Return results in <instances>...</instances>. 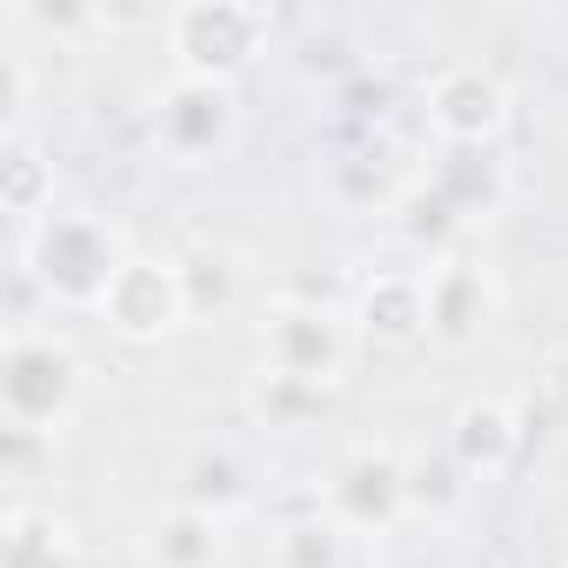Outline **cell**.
I'll list each match as a JSON object with an SVG mask.
<instances>
[{"label": "cell", "instance_id": "cell-1", "mask_svg": "<svg viewBox=\"0 0 568 568\" xmlns=\"http://www.w3.org/2000/svg\"><path fill=\"white\" fill-rule=\"evenodd\" d=\"M128 261H134V241L101 207H54L21 234V281L48 308H68V315H94Z\"/></svg>", "mask_w": 568, "mask_h": 568}, {"label": "cell", "instance_id": "cell-2", "mask_svg": "<svg viewBox=\"0 0 568 568\" xmlns=\"http://www.w3.org/2000/svg\"><path fill=\"white\" fill-rule=\"evenodd\" d=\"M81 408H88V362L74 355V342L14 322L0 342V422H8V435L54 448L81 422Z\"/></svg>", "mask_w": 568, "mask_h": 568}, {"label": "cell", "instance_id": "cell-3", "mask_svg": "<svg viewBox=\"0 0 568 568\" xmlns=\"http://www.w3.org/2000/svg\"><path fill=\"white\" fill-rule=\"evenodd\" d=\"M348 348H355V322L342 308H328V302H308V295H281L254 322V368L261 375H288V382H308V388H342Z\"/></svg>", "mask_w": 568, "mask_h": 568}, {"label": "cell", "instance_id": "cell-4", "mask_svg": "<svg viewBox=\"0 0 568 568\" xmlns=\"http://www.w3.org/2000/svg\"><path fill=\"white\" fill-rule=\"evenodd\" d=\"M267 8H247V0H194V8L161 14L168 34V68L187 81H241L261 54H267Z\"/></svg>", "mask_w": 568, "mask_h": 568}, {"label": "cell", "instance_id": "cell-5", "mask_svg": "<svg viewBox=\"0 0 568 568\" xmlns=\"http://www.w3.org/2000/svg\"><path fill=\"white\" fill-rule=\"evenodd\" d=\"M148 141L168 168L181 174H201V168H221L241 141V94L227 81H187V74H168V88L154 94L148 108Z\"/></svg>", "mask_w": 568, "mask_h": 568}, {"label": "cell", "instance_id": "cell-6", "mask_svg": "<svg viewBox=\"0 0 568 568\" xmlns=\"http://www.w3.org/2000/svg\"><path fill=\"white\" fill-rule=\"evenodd\" d=\"M315 508L348 541H382V535H395L415 515V501H408V462L388 442H362V448H348L322 475V501Z\"/></svg>", "mask_w": 568, "mask_h": 568}, {"label": "cell", "instance_id": "cell-7", "mask_svg": "<svg viewBox=\"0 0 568 568\" xmlns=\"http://www.w3.org/2000/svg\"><path fill=\"white\" fill-rule=\"evenodd\" d=\"M94 322H101L114 342H128V348H161V342H174V335L194 322V315H187L181 261L134 247V261L114 274V288H108V302L94 308Z\"/></svg>", "mask_w": 568, "mask_h": 568}, {"label": "cell", "instance_id": "cell-8", "mask_svg": "<svg viewBox=\"0 0 568 568\" xmlns=\"http://www.w3.org/2000/svg\"><path fill=\"white\" fill-rule=\"evenodd\" d=\"M422 302H428V348H442V355L481 348L501 315L495 274L462 247H442L435 261H422Z\"/></svg>", "mask_w": 568, "mask_h": 568}, {"label": "cell", "instance_id": "cell-9", "mask_svg": "<svg viewBox=\"0 0 568 568\" xmlns=\"http://www.w3.org/2000/svg\"><path fill=\"white\" fill-rule=\"evenodd\" d=\"M422 114H428V134L448 154H488L508 134V88L481 61H448V68L428 74Z\"/></svg>", "mask_w": 568, "mask_h": 568}, {"label": "cell", "instance_id": "cell-10", "mask_svg": "<svg viewBox=\"0 0 568 568\" xmlns=\"http://www.w3.org/2000/svg\"><path fill=\"white\" fill-rule=\"evenodd\" d=\"M521 448H528V428H521V415L501 395H475V402H462L448 415V462L462 468L468 488L475 481H501L521 462Z\"/></svg>", "mask_w": 568, "mask_h": 568}, {"label": "cell", "instance_id": "cell-11", "mask_svg": "<svg viewBox=\"0 0 568 568\" xmlns=\"http://www.w3.org/2000/svg\"><path fill=\"white\" fill-rule=\"evenodd\" d=\"M355 335L375 348H422L428 342V302H422V267H382L355 295Z\"/></svg>", "mask_w": 568, "mask_h": 568}, {"label": "cell", "instance_id": "cell-12", "mask_svg": "<svg viewBox=\"0 0 568 568\" xmlns=\"http://www.w3.org/2000/svg\"><path fill=\"white\" fill-rule=\"evenodd\" d=\"M141 561L148 568H227V515L168 501L141 528Z\"/></svg>", "mask_w": 568, "mask_h": 568}, {"label": "cell", "instance_id": "cell-13", "mask_svg": "<svg viewBox=\"0 0 568 568\" xmlns=\"http://www.w3.org/2000/svg\"><path fill=\"white\" fill-rule=\"evenodd\" d=\"M0 568H81L74 528L54 508L14 501L8 521H0Z\"/></svg>", "mask_w": 568, "mask_h": 568}, {"label": "cell", "instance_id": "cell-14", "mask_svg": "<svg viewBox=\"0 0 568 568\" xmlns=\"http://www.w3.org/2000/svg\"><path fill=\"white\" fill-rule=\"evenodd\" d=\"M247 422L267 428V435H315L328 422V402L335 388H308V382H288V375H247Z\"/></svg>", "mask_w": 568, "mask_h": 568}, {"label": "cell", "instance_id": "cell-15", "mask_svg": "<svg viewBox=\"0 0 568 568\" xmlns=\"http://www.w3.org/2000/svg\"><path fill=\"white\" fill-rule=\"evenodd\" d=\"M0 201L21 227L54 214V161L34 141H8V161H0Z\"/></svg>", "mask_w": 568, "mask_h": 568}, {"label": "cell", "instance_id": "cell-16", "mask_svg": "<svg viewBox=\"0 0 568 568\" xmlns=\"http://www.w3.org/2000/svg\"><path fill=\"white\" fill-rule=\"evenodd\" d=\"M274 568H355L348 561V535L315 508L274 528Z\"/></svg>", "mask_w": 568, "mask_h": 568}, {"label": "cell", "instance_id": "cell-17", "mask_svg": "<svg viewBox=\"0 0 568 568\" xmlns=\"http://www.w3.org/2000/svg\"><path fill=\"white\" fill-rule=\"evenodd\" d=\"M435 194L462 214V221H481L495 201H501V168L488 154H448L442 148V168H435Z\"/></svg>", "mask_w": 568, "mask_h": 568}, {"label": "cell", "instance_id": "cell-18", "mask_svg": "<svg viewBox=\"0 0 568 568\" xmlns=\"http://www.w3.org/2000/svg\"><path fill=\"white\" fill-rule=\"evenodd\" d=\"M14 28V21H8ZM0 74H8V101H0V134L28 141V114H34V48L21 41V28L0 41Z\"/></svg>", "mask_w": 568, "mask_h": 568}, {"label": "cell", "instance_id": "cell-19", "mask_svg": "<svg viewBox=\"0 0 568 568\" xmlns=\"http://www.w3.org/2000/svg\"><path fill=\"white\" fill-rule=\"evenodd\" d=\"M181 281H187V315L194 322L201 315H227V302H234V261L227 254H214V247L187 254L181 261Z\"/></svg>", "mask_w": 568, "mask_h": 568}, {"label": "cell", "instance_id": "cell-20", "mask_svg": "<svg viewBox=\"0 0 568 568\" xmlns=\"http://www.w3.org/2000/svg\"><path fill=\"white\" fill-rule=\"evenodd\" d=\"M181 501L227 515V508H241V501H247V481H241V468H234L227 455H201V462L187 468V495H181Z\"/></svg>", "mask_w": 568, "mask_h": 568}, {"label": "cell", "instance_id": "cell-21", "mask_svg": "<svg viewBox=\"0 0 568 568\" xmlns=\"http://www.w3.org/2000/svg\"><path fill=\"white\" fill-rule=\"evenodd\" d=\"M541 382H548V402H555V408L568 415V348H561V355L548 362V375H541Z\"/></svg>", "mask_w": 568, "mask_h": 568}]
</instances>
